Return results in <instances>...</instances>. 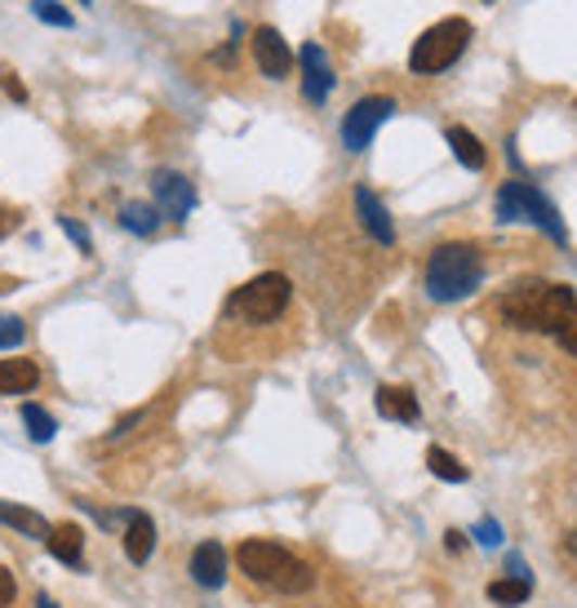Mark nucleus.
I'll return each instance as SVG.
<instances>
[{"label": "nucleus", "mask_w": 577, "mask_h": 608, "mask_svg": "<svg viewBox=\"0 0 577 608\" xmlns=\"http://www.w3.org/2000/svg\"><path fill=\"white\" fill-rule=\"evenodd\" d=\"M59 227L67 231V236H72V245L80 249V254H93V241H89V231L76 222V218H59Z\"/></svg>", "instance_id": "393cba45"}, {"label": "nucleus", "mask_w": 577, "mask_h": 608, "mask_svg": "<svg viewBox=\"0 0 577 608\" xmlns=\"http://www.w3.org/2000/svg\"><path fill=\"white\" fill-rule=\"evenodd\" d=\"M485 285V254L471 241H445L422 267V289L431 302H462Z\"/></svg>", "instance_id": "7ed1b4c3"}, {"label": "nucleus", "mask_w": 577, "mask_h": 608, "mask_svg": "<svg viewBox=\"0 0 577 608\" xmlns=\"http://www.w3.org/2000/svg\"><path fill=\"white\" fill-rule=\"evenodd\" d=\"M152 192H156V214H165L174 222H182L191 209H196V186H191L182 173H174V169H161L152 178Z\"/></svg>", "instance_id": "6e6552de"}, {"label": "nucleus", "mask_w": 577, "mask_h": 608, "mask_svg": "<svg viewBox=\"0 0 577 608\" xmlns=\"http://www.w3.org/2000/svg\"><path fill=\"white\" fill-rule=\"evenodd\" d=\"M502 320L524 334H547L560 351L577 360V294L568 285H551V280H524V285L507 289L498 302Z\"/></svg>", "instance_id": "f257e3e1"}, {"label": "nucleus", "mask_w": 577, "mask_h": 608, "mask_svg": "<svg viewBox=\"0 0 577 608\" xmlns=\"http://www.w3.org/2000/svg\"><path fill=\"white\" fill-rule=\"evenodd\" d=\"M392 116H396V99H387V93H369V99H360L343 116V147L347 152H364L373 143V133L387 125Z\"/></svg>", "instance_id": "0eeeda50"}, {"label": "nucleus", "mask_w": 577, "mask_h": 608, "mask_svg": "<svg viewBox=\"0 0 577 608\" xmlns=\"http://www.w3.org/2000/svg\"><path fill=\"white\" fill-rule=\"evenodd\" d=\"M426 466H431V476H440V480H449V484H466V480H471L466 466H462L449 449H440V444L426 449Z\"/></svg>", "instance_id": "6ab92c4d"}, {"label": "nucleus", "mask_w": 577, "mask_h": 608, "mask_svg": "<svg viewBox=\"0 0 577 608\" xmlns=\"http://www.w3.org/2000/svg\"><path fill=\"white\" fill-rule=\"evenodd\" d=\"M31 14H36L40 23H50V27H76V18L59 5V0H31Z\"/></svg>", "instance_id": "5701e85b"}, {"label": "nucleus", "mask_w": 577, "mask_h": 608, "mask_svg": "<svg viewBox=\"0 0 577 608\" xmlns=\"http://www.w3.org/2000/svg\"><path fill=\"white\" fill-rule=\"evenodd\" d=\"M23 423H27V436H31L36 444H50V440L59 436V423H54V417L44 413L40 404H31V400L23 404Z\"/></svg>", "instance_id": "4be33fe9"}, {"label": "nucleus", "mask_w": 577, "mask_h": 608, "mask_svg": "<svg viewBox=\"0 0 577 608\" xmlns=\"http://www.w3.org/2000/svg\"><path fill=\"white\" fill-rule=\"evenodd\" d=\"M445 138H449L453 156H458V160H462L471 173H479V169L489 165V152H485V143H479V138H475L466 125H449V129H445Z\"/></svg>", "instance_id": "f3484780"}, {"label": "nucleus", "mask_w": 577, "mask_h": 608, "mask_svg": "<svg viewBox=\"0 0 577 608\" xmlns=\"http://www.w3.org/2000/svg\"><path fill=\"white\" fill-rule=\"evenodd\" d=\"M0 525H10V529H18V533H27V538H50V525H44L36 510H27V506L0 502Z\"/></svg>", "instance_id": "a211bd4d"}, {"label": "nucleus", "mask_w": 577, "mask_h": 608, "mask_svg": "<svg viewBox=\"0 0 577 608\" xmlns=\"http://www.w3.org/2000/svg\"><path fill=\"white\" fill-rule=\"evenodd\" d=\"M18 222H23V214H18V209H0V241H5V236H14V231H18Z\"/></svg>", "instance_id": "c85d7f7f"}, {"label": "nucleus", "mask_w": 577, "mask_h": 608, "mask_svg": "<svg viewBox=\"0 0 577 608\" xmlns=\"http://www.w3.org/2000/svg\"><path fill=\"white\" fill-rule=\"evenodd\" d=\"M0 85H5V93H10L14 103H27V85H23L14 72H0Z\"/></svg>", "instance_id": "cd10ccee"}, {"label": "nucleus", "mask_w": 577, "mask_h": 608, "mask_svg": "<svg viewBox=\"0 0 577 608\" xmlns=\"http://www.w3.org/2000/svg\"><path fill=\"white\" fill-rule=\"evenodd\" d=\"M445 546H449V551H466V533L449 529V533H445Z\"/></svg>", "instance_id": "c756f323"}, {"label": "nucleus", "mask_w": 577, "mask_h": 608, "mask_svg": "<svg viewBox=\"0 0 577 608\" xmlns=\"http://www.w3.org/2000/svg\"><path fill=\"white\" fill-rule=\"evenodd\" d=\"M493 205H498V218H502V222H534V227L547 231V236H551L555 245H568V231H564L560 209L538 192L534 182H520V178L502 182Z\"/></svg>", "instance_id": "39448f33"}, {"label": "nucleus", "mask_w": 577, "mask_h": 608, "mask_svg": "<svg viewBox=\"0 0 577 608\" xmlns=\"http://www.w3.org/2000/svg\"><path fill=\"white\" fill-rule=\"evenodd\" d=\"M191 578H196V586L205 591H218L227 582V546L222 542H201L196 551H191Z\"/></svg>", "instance_id": "f8f14e48"}, {"label": "nucleus", "mask_w": 577, "mask_h": 608, "mask_svg": "<svg viewBox=\"0 0 577 608\" xmlns=\"http://www.w3.org/2000/svg\"><path fill=\"white\" fill-rule=\"evenodd\" d=\"M475 542H479V546H498V542H502L498 520H479V525H475Z\"/></svg>", "instance_id": "bb28decb"}, {"label": "nucleus", "mask_w": 577, "mask_h": 608, "mask_svg": "<svg viewBox=\"0 0 577 608\" xmlns=\"http://www.w3.org/2000/svg\"><path fill=\"white\" fill-rule=\"evenodd\" d=\"M298 63H303V99L320 107L329 93H333V80H338V76H333V67H329V54L320 50L316 40H307L303 54H298Z\"/></svg>", "instance_id": "9d476101"}, {"label": "nucleus", "mask_w": 577, "mask_h": 608, "mask_svg": "<svg viewBox=\"0 0 577 608\" xmlns=\"http://www.w3.org/2000/svg\"><path fill=\"white\" fill-rule=\"evenodd\" d=\"M235 565L254 586H262L267 595H284V599H298L311 595L320 573L307 565L303 555H294L288 546L271 542V538H245L235 546Z\"/></svg>", "instance_id": "f03ea898"}, {"label": "nucleus", "mask_w": 577, "mask_h": 608, "mask_svg": "<svg viewBox=\"0 0 577 608\" xmlns=\"http://www.w3.org/2000/svg\"><path fill=\"white\" fill-rule=\"evenodd\" d=\"M44 546H50V555L59 559V565H67V569H80L85 565V529L80 525H54L50 529V538H44Z\"/></svg>", "instance_id": "4468645a"}, {"label": "nucleus", "mask_w": 577, "mask_h": 608, "mask_svg": "<svg viewBox=\"0 0 577 608\" xmlns=\"http://www.w3.org/2000/svg\"><path fill=\"white\" fill-rule=\"evenodd\" d=\"M36 608H59V604H54L50 595H36Z\"/></svg>", "instance_id": "2f4dec72"}, {"label": "nucleus", "mask_w": 577, "mask_h": 608, "mask_svg": "<svg viewBox=\"0 0 577 608\" xmlns=\"http://www.w3.org/2000/svg\"><path fill=\"white\" fill-rule=\"evenodd\" d=\"M254 63L267 80H284L294 72V50H288L275 27H254Z\"/></svg>", "instance_id": "1a4fd4ad"}, {"label": "nucleus", "mask_w": 577, "mask_h": 608, "mask_svg": "<svg viewBox=\"0 0 577 608\" xmlns=\"http://www.w3.org/2000/svg\"><path fill=\"white\" fill-rule=\"evenodd\" d=\"M23 338H27V324L18 315H0V351L23 347Z\"/></svg>", "instance_id": "b1692460"}, {"label": "nucleus", "mask_w": 577, "mask_h": 608, "mask_svg": "<svg viewBox=\"0 0 577 608\" xmlns=\"http://www.w3.org/2000/svg\"><path fill=\"white\" fill-rule=\"evenodd\" d=\"M528 595H534V578H502V582H489V599H493V604L515 608V604H524Z\"/></svg>", "instance_id": "412c9836"}, {"label": "nucleus", "mask_w": 577, "mask_h": 608, "mask_svg": "<svg viewBox=\"0 0 577 608\" xmlns=\"http://www.w3.org/2000/svg\"><path fill=\"white\" fill-rule=\"evenodd\" d=\"M466 44H471V23H466V18H445V23L426 27V31L413 40L409 67H413L418 76H436V72L453 67V63L466 54Z\"/></svg>", "instance_id": "423d86ee"}, {"label": "nucleus", "mask_w": 577, "mask_h": 608, "mask_svg": "<svg viewBox=\"0 0 577 608\" xmlns=\"http://www.w3.org/2000/svg\"><path fill=\"white\" fill-rule=\"evenodd\" d=\"M156 551V525L148 510H129L125 516V555H129V565H148Z\"/></svg>", "instance_id": "ddd939ff"}, {"label": "nucleus", "mask_w": 577, "mask_h": 608, "mask_svg": "<svg viewBox=\"0 0 577 608\" xmlns=\"http://www.w3.org/2000/svg\"><path fill=\"white\" fill-rule=\"evenodd\" d=\"M288 302H294V285H288V275H280V271H262V275H254L249 285H240L231 298H227V324L235 320V324H275L284 311H288Z\"/></svg>", "instance_id": "20e7f679"}, {"label": "nucleus", "mask_w": 577, "mask_h": 608, "mask_svg": "<svg viewBox=\"0 0 577 608\" xmlns=\"http://www.w3.org/2000/svg\"><path fill=\"white\" fill-rule=\"evenodd\" d=\"M36 387H40L36 360H23V355L0 360V396H27V391H36Z\"/></svg>", "instance_id": "dca6fc26"}, {"label": "nucleus", "mask_w": 577, "mask_h": 608, "mask_svg": "<svg viewBox=\"0 0 577 608\" xmlns=\"http://www.w3.org/2000/svg\"><path fill=\"white\" fill-rule=\"evenodd\" d=\"M120 227L133 231V236H152V231L161 227V214H156V205L129 200V205H120Z\"/></svg>", "instance_id": "aec40b11"}, {"label": "nucleus", "mask_w": 577, "mask_h": 608, "mask_svg": "<svg viewBox=\"0 0 577 608\" xmlns=\"http://www.w3.org/2000/svg\"><path fill=\"white\" fill-rule=\"evenodd\" d=\"M373 404H377V413L387 417V423H405V427L418 423V413H422L418 409V396L409 387H377V400Z\"/></svg>", "instance_id": "2eb2a0df"}, {"label": "nucleus", "mask_w": 577, "mask_h": 608, "mask_svg": "<svg viewBox=\"0 0 577 608\" xmlns=\"http://www.w3.org/2000/svg\"><path fill=\"white\" fill-rule=\"evenodd\" d=\"M14 604H18V582L5 565H0V608H14Z\"/></svg>", "instance_id": "a878e982"}, {"label": "nucleus", "mask_w": 577, "mask_h": 608, "mask_svg": "<svg viewBox=\"0 0 577 608\" xmlns=\"http://www.w3.org/2000/svg\"><path fill=\"white\" fill-rule=\"evenodd\" d=\"M564 551H568V555H573V559H577V529H573V533H568V538H564Z\"/></svg>", "instance_id": "7c9ffc66"}, {"label": "nucleus", "mask_w": 577, "mask_h": 608, "mask_svg": "<svg viewBox=\"0 0 577 608\" xmlns=\"http://www.w3.org/2000/svg\"><path fill=\"white\" fill-rule=\"evenodd\" d=\"M80 5H93V0H80Z\"/></svg>", "instance_id": "473e14b6"}, {"label": "nucleus", "mask_w": 577, "mask_h": 608, "mask_svg": "<svg viewBox=\"0 0 577 608\" xmlns=\"http://www.w3.org/2000/svg\"><path fill=\"white\" fill-rule=\"evenodd\" d=\"M356 214H360V227L369 231V236L377 241V245H396V222H392V214H387V205H382L377 196H373V186H356Z\"/></svg>", "instance_id": "9b49d317"}]
</instances>
